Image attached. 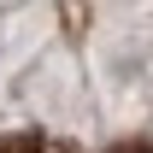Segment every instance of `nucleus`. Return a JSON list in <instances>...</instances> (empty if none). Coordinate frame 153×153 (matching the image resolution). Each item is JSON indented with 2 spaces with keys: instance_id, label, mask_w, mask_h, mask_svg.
Wrapping results in <instances>:
<instances>
[{
  "instance_id": "obj_1",
  "label": "nucleus",
  "mask_w": 153,
  "mask_h": 153,
  "mask_svg": "<svg viewBox=\"0 0 153 153\" xmlns=\"http://www.w3.org/2000/svg\"><path fill=\"white\" fill-rule=\"evenodd\" d=\"M0 153H71V147H59L47 135H12V141H0ZM118 153H153V147H118Z\"/></svg>"
}]
</instances>
